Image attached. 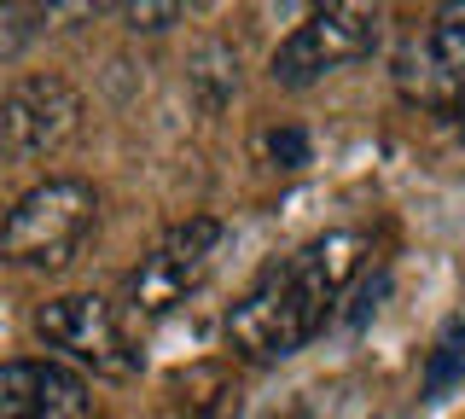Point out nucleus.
Listing matches in <instances>:
<instances>
[{
    "label": "nucleus",
    "mask_w": 465,
    "mask_h": 419,
    "mask_svg": "<svg viewBox=\"0 0 465 419\" xmlns=\"http://www.w3.org/2000/svg\"><path fill=\"white\" fill-rule=\"evenodd\" d=\"M378 35H384V12L378 6H320L291 30L268 59V76L280 88H314L331 70H349L372 59Z\"/></svg>",
    "instance_id": "nucleus-3"
},
{
    "label": "nucleus",
    "mask_w": 465,
    "mask_h": 419,
    "mask_svg": "<svg viewBox=\"0 0 465 419\" xmlns=\"http://www.w3.org/2000/svg\"><path fill=\"white\" fill-rule=\"evenodd\" d=\"M186 94H193L203 117H215L239 94V47L232 41H198L193 65H186Z\"/></svg>",
    "instance_id": "nucleus-9"
},
{
    "label": "nucleus",
    "mask_w": 465,
    "mask_h": 419,
    "mask_svg": "<svg viewBox=\"0 0 465 419\" xmlns=\"http://www.w3.org/2000/svg\"><path fill=\"white\" fill-rule=\"evenodd\" d=\"M87 99L64 76H24L0 94V157L41 164L82 135Z\"/></svg>",
    "instance_id": "nucleus-6"
},
{
    "label": "nucleus",
    "mask_w": 465,
    "mask_h": 419,
    "mask_svg": "<svg viewBox=\"0 0 465 419\" xmlns=\"http://www.w3.org/2000/svg\"><path fill=\"white\" fill-rule=\"evenodd\" d=\"M99 227V193L82 175L35 181L0 222V263L58 274L76 263V251Z\"/></svg>",
    "instance_id": "nucleus-2"
},
{
    "label": "nucleus",
    "mask_w": 465,
    "mask_h": 419,
    "mask_svg": "<svg viewBox=\"0 0 465 419\" xmlns=\"http://www.w3.org/2000/svg\"><path fill=\"white\" fill-rule=\"evenodd\" d=\"M0 419H87V379L64 361H0Z\"/></svg>",
    "instance_id": "nucleus-8"
},
{
    "label": "nucleus",
    "mask_w": 465,
    "mask_h": 419,
    "mask_svg": "<svg viewBox=\"0 0 465 419\" xmlns=\"http://www.w3.org/2000/svg\"><path fill=\"white\" fill-rule=\"evenodd\" d=\"M35 332H41L47 350L70 355L76 367H94L99 379H134L140 373V350H134V338H128L116 303L94 297V292H70V297L41 303Z\"/></svg>",
    "instance_id": "nucleus-5"
},
{
    "label": "nucleus",
    "mask_w": 465,
    "mask_h": 419,
    "mask_svg": "<svg viewBox=\"0 0 465 419\" xmlns=\"http://www.w3.org/2000/svg\"><path fill=\"white\" fill-rule=\"evenodd\" d=\"M116 18H123V30H134V35H157V30H169V24H181L186 12L174 6V0H123Z\"/></svg>",
    "instance_id": "nucleus-13"
},
{
    "label": "nucleus",
    "mask_w": 465,
    "mask_h": 419,
    "mask_svg": "<svg viewBox=\"0 0 465 419\" xmlns=\"http://www.w3.org/2000/svg\"><path fill=\"white\" fill-rule=\"evenodd\" d=\"M361 256H367V239L355 227H331V234L309 239L302 251L268 263L251 292L227 309V350L256 361V367L297 355L338 314V297L355 280Z\"/></svg>",
    "instance_id": "nucleus-1"
},
{
    "label": "nucleus",
    "mask_w": 465,
    "mask_h": 419,
    "mask_svg": "<svg viewBox=\"0 0 465 419\" xmlns=\"http://www.w3.org/2000/svg\"><path fill=\"white\" fill-rule=\"evenodd\" d=\"M390 292V280H384V274H378V280L367 285V292H361L355 303H349V309H343V326H361V321H367V314L378 309V297H384Z\"/></svg>",
    "instance_id": "nucleus-15"
},
{
    "label": "nucleus",
    "mask_w": 465,
    "mask_h": 419,
    "mask_svg": "<svg viewBox=\"0 0 465 419\" xmlns=\"http://www.w3.org/2000/svg\"><path fill=\"white\" fill-rule=\"evenodd\" d=\"M174 408L193 419H232L239 414V384H232L222 361H198L174 379Z\"/></svg>",
    "instance_id": "nucleus-10"
},
{
    "label": "nucleus",
    "mask_w": 465,
    "mask_h": 419,
    "mask_svg": "<svg viewBox=\"0 0 465 419\" xmlns=\"http://www.w3.org/2000/svg\"><path fill=\"white\" fill-rule=\"evenodd\" d=\"M262 157H268L273 169H302L314 157V146H309V135H302V128H268V135H262Z\"/></svg>",
    "instance_id": "nucleus-14"
},
{
    "label": "nucleus",
    "mask_w": 465,
    "mask_h": 419,
    "mask_svg": "<svg viewBox=\"0 0 465 419\" xmlns=\"http://www.w3.org/2000/svg\"><path fill=\"white\" fill-rule=\"evenodd\" d=\"M53 24V6H0V59H18Z\"/></svg>",
    "instance_id": "nucleus-12"
},
{
    "label": "nucleus",
    "mask_w": 465,
    "mask_h": 419,
    "mask_svg": "<svg viewBox=\"0 0 465 419\" xmlns=\"http://www.w3.org/2000/svg\"><path fill=\"white\" fill-rule=\"evenodd\" d=\"M396 88L430 111L465 105V0L442 6L430 18V30L396 53Z\"/></svg>",
    "instance_id": "nucleus-7"
},
{
    "label": "nucleus",
    "mask_w": 465,
    "mask_h": 419,
    "mask_svg": "<svg viewBox=\"0 0 465 419\" xmlns=\"http://www.w3.org/2000/svg\"><path fill=\"white\" fill-rule=\"evenodd\" d=\"M222 244H227V227L215 222V215H186V222H174L169 234L140 256V268L128 274V303H134L145 321L174 314L215 274Z\"/></svg>",
    "instance_id": "nucleus-4"
},
{
    "label": "nucleus",
    "mask_w": 465,
    "mask_h": 419,
    "mask_svg": "<svg viewBox=\"0 0 465 419\" xmlns=\"http://www.w3.org/2000/svg\"><path fill=\"white\" fill-rule=\"evenodd\" d=\"M465 379V321L460 314H448L442 332H436V344H430V361H425V396H448Z\"/></svg>",
    "instance_id": "nucleus-11"
}]
</instances>
